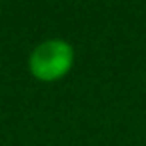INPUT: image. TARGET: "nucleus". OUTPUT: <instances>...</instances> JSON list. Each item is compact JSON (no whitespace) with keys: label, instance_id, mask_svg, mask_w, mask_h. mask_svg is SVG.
I'll list each match as a JSON object with an SVG mask.
<instances>
[{"label":"nucleus","instance_id":"1","mask_svg":"<svg viewBox=\"0 0 146 146\" xmlns=\"http://www.w3.org/2000/svg\"><path fill=\"white\" fill-rule=\"evenodd\" d=\"M74 62V50L66 40L52 38L38 44L28 58V68L34 78L42 82H52L68 74Z\"/></svg>","mask_w":146,"mask_h":146}]
</instances>
